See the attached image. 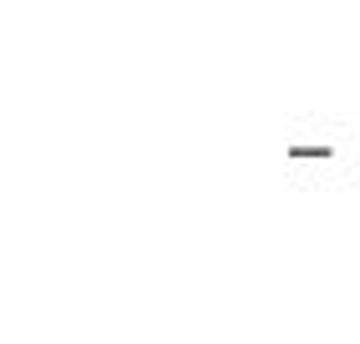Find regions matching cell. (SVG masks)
Segmentation results:
<instances>
[{
  "label": "cell",
  "mask_w": 360,
  "mask_h": 344,
  "mask_svg": "<svg viewBox=\"0 0 360 344\" xmlns=\"http://www.w3.org/2000/svg\"><path fill=\"white\" fill-rule=\"evenodd\" d=\"M290 157H295V162H330L335 147H325V142H320V147H290Z\"/></svg>",
  "instance_id": "obj_1"
}]
</instances>
